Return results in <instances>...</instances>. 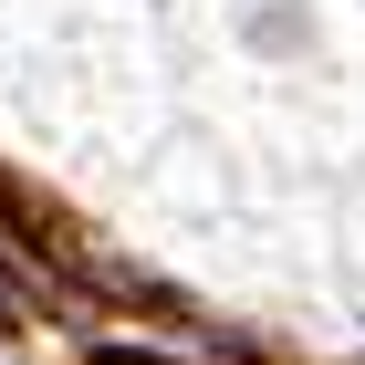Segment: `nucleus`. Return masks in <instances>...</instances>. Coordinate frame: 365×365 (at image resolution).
Wrapping results in <instances>:
<instances>
[]
</instances>
